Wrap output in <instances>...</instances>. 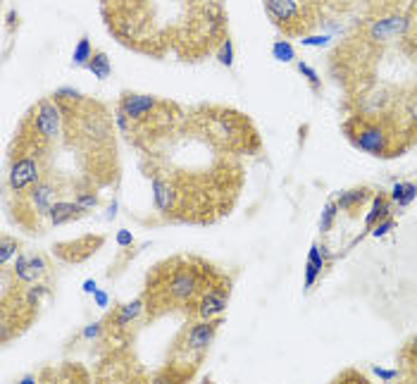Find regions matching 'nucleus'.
Masks as SVG:
<instances>
[{
  "instance_id": "obj_1",
  "label": "nucleus",
  "mask_w": 417,
  "mask_h": 384,
  "mask_svg": "<svg viewBox=\"0 0 417 384\" xmlns=\"http://www.w3.org/2000/svg\"><path fill=\"white\" fill-rule=\"evenodd\" d=\"M177 132L191 153L179 144L175 132L141 153V172L151 179L153 210L160 222L170 225H215L232 213L241 196L246 182L243 158L220 149L210 136L208 151L198 158L201 144L184 120Z\"/></svg>"
},
{
  "instance_id": "obj_2",
  "label": "nucleus",
  "mask_w": 417,
  "mask_h": 384,
  "mask_svg": "<svg viewBox=\"0 0 417 384\" xmlns=\"http://www.w3.org/2000/svg\"><path fill=\"white\" fill-rule=\"evenodd\" d=\"M100 15L119 46L153 60L201 62L229 38L224 0H100Z\"/></svg>"
},
{
  "instance_id": "obj_3",
  "label": "nucleus",
  "mask_w": 417,
  "mask_h": 384,
  "mask_svg": "<svg viewBox=\"0 0 417 384\" xmlns=\"http://www.w3.org/2000/svg\"><path fill=\"white\" fill-rule=\"evenodd\" d=\"M53 95L62 107L60 146L72 151L79 177L91 179L100 189L117 187L119 156L114 139L117 124L110 107L74 88H60Z\"/></svg>"
},
{
  "instance_id": "obj_4",
  "label": "nucleus",
  "mask_w": 417,
  "mask_h": 384,
  "mask_svg": "<svg viewBox=\"0 0 417 384\" xmlns=\"http://www.w3.org/2000/svg\"><path fill=\"white\" fill-rule=\"evenodd\" d=\"M213 270L215 265L210 260L189 253H177L155 262L146 274L141 293L146 303V325L172 313H184Z\"/></svg>"
},
{
  "instance_id": "obj_5",
  "label": "nucleus",
  "mask_w": 417,
  "mask_h": 384,
  "mask_svg": "<svg viewBox=\"0 0 417 384\" xmlns=\"http://www.w3.org/2000/svg\"><path fill=\"white\" fill-rule=\"evenodd\" d=\"M341 134L353 149L380 160L401 158L415 146L403 117L391 110H351L341 122Z\"/></svg>"
},
{
  "instance_id": "obj_6",
  "label": "nucleus",
  "mask_w": 417,
  "mask_h": 384,
  "mask_svg": "<svg viewBox=\"0 0 417 384\" xmlns=\"http://www.w3.org/2000/svg\"><path fill=\"white\" fill-rule=\"evenodd\" d=\"M186 117L227 153H234L239 158H253L262 153V136L258 127L246 112L236 107L203 103L186 107Z\"/></svg>"
},
{
  "instance_id": "obj_7",
  "label": "nucleus",
  "mask_w": 417,
  "mask_h": 384,
  "mask_svg": "<svg viewBox=\"0 0 417 384\" xmlns=\"http://www.w3.org/2000/svg\"><path fill=\"white\" fill-rule=\"evenodd\" d=\"M224 325V315L220 318H186V322L172 339V347L167 351L165 366L158 370L153 380L155 382H189L201 370L205 358L210 354L217 332Z\"/></svg>"
},
{
  "instance_id": "obj_8",
  "label": "nucleus",
  "mask_w": 417,
  "mask_h": 384,
  "mask_svg": "<svg viewBox=\"0 0 417 384\" xmlns=\"http://www.w3.org/2000/svg\"><path fill=\"white\" fill-rule=\"evenodd\" d=\"M74 179H69L60 172H48L41 182L29 187L22 194L10 198V217L17 227H22L29 234H43L50 222V208L60 198L72 196Z\"/></svg>"
},
{
  "instance_id": "obj_9",
  "label": "nucleus",
  "mask_w": 417,
  "mask_h": 384,
  "mask_svg": "<svg viewBox=\"0 0 417 384\" xmlns=\"http://www.w3.org/2000/svg\"><path fill=\"white\" fill-rule=\"evenodd\" d=\"M41 308L31 306L24 293V284L12 277L10 267L0 270V342L8 347L12 339L22 337L36 322Z\"/></svg>"
},
{
  "instance_id": "obj_10",
  "label": "nucleus",
  "mask_w": 417,
  "mask_h": 384,
  "mask_svg": "<svg viewBox=\"0 0 417 384\" xmlns=\"http://www.w3.org/2000/svg\"><path fill=\"white\" fill-rule=\"evenodd\" d=\"M262 5L284 38H307L324 22L322 0H262Z\"/></svg>"
},
{
  "instance_id": "obj_11",
  "label": "nucleus",
  "mask_w": 417,
  "mask_h": 384,
  "mask_svg": "<svg viewBox=\"0 0 417 384\" xmlns=\"http://www.w3.org/2000/svg\"><path fill=\"white\" fill-rule=\"evenodd\" d=\"M232 284H234L232 274H227L215 265V270L205 279L203 289L196 293V298L189 303L184 315L201 318V320L224 315V310H227V306H229V298H232Z\"/></svg>"
},
{
  "instance_id": "obj_12",
  "label": "nucleus",
  "mask_w": 417,
  "mask_h": 384,
  "mask_svg": "<svg viewBox=\"0 0 417 384\" xmlns=\"http://www.w3.org/2000/svg\"><path fill=\"white\" fill-rule=\"evenodd\" d=\"M141 322H146V303L143 296L117 303L114 308L102 318V339L105 344H129L134 342Z\"/></svg>"
},
{
  "instance_id": "obj_13",
  "label": "nucleus",
  "mask_w": 417,
  "mask_h": 384,
  "mask_svg": "<svg viewBox=\"0 0 417 384\" xmlns=\"http://www.w3.org/2000/svg\"><path fill=\"white\" fill-rule=\"evenodd\" d=\"M98 380H112V382H127V380H143L139 363L134 361L127 344H107L105 356L100 358V366L95 370Z\"/></svg>"
},
{
  "instance_id": "obj_14",
  "label": "nucleus",
  "mask_w": 417,
  "mask_h": 384,
  "mask_svg": "<svg viewBox=\"0 0 417 384\" xmlns=\"http://www.w3.org/2000/svg\"><path fill=\"white\" fill-rule=\"evenodd\" d=\"M10 267L12 277H15L19 284L29 286V284H38V281H50V284H55V267L53 262H50L48 255L43 253H19L15 262Z\"/></svg>"
},
{
  "instance_id": "obj_15",
  "label": "nucleus",
  "mask_w": 417,
  "mask_h": 384,
  "mask_svg": "<svg viewBox=\"0 0 417 384\" xmlns=\"http://www.w3.org/2000/svg\"><path fill=\"white\" fill-rule=\"evenodd\" d=\"M105 241H107L105 234H83V236H76V239L55 244L53 255L60 262H67V265H81V262H86L88 258H93V255L105 246Z\"/></svg>"
},
{
  "instance_id": "obj_16",
  "label": "nucleus",
  "mask_w": 417,
  "mask_h": 384,
  "mask_svg": "<svg viewBox=\"0 0 417 384\" xmlns=\"http://www.w3.org/2000/svg\"><path fill=\"white\" fill-rule=\"evenodd\" d=\"M372 198H375V189L372 187H353V189L341 191V194L336 196V206H339V210H343L346 215L356 217L358 210H363Z\"/></svg>"
},
{
  "instance_id": "obj_17",
  "label": "nucleus",
  "mask_w": 417,
  "mask_h": 384,
  "mask_svg": "<svg viewBox=\"0 0 417 384\" xmlns=\"http://www.w3.org/2000/svg\"><path fill=\"white\" fill-rule=\"evenodd\" d=\"M86 215H88V210L79 206L72 196H67L53 203V208H50V225L62 227V225H69V222L81 220V217H86Z\"/></svg>"
},
{
  "instance_id": "obj_18",
  "label": "nucleus",
  "mask_w": 417,
  "mask_h": 384,
  "mask_svg": "<svg viewBox=\"0 0 417 384\" xmlns=\"http://www.w3.org/2000/svg\"><path fill=\"white\" fill-rule=\"evenodd\" d=\"M399 375L406 382H417V334H413L399 351Z\"/></svg>"
},
{
  "instance_id": "obj_19",
  "label": "nucleus",
  "mask_w": 417,
  "mask_h": 384,
  "mask_svg": "<svg viewBox=\"0 0 417 384\" xmlns=\"http://www.w3.org/2000/svg\"><path fill=\"white\" fill-rule=\"evenodd\" d=\"M387 217H391V196L384 194V191L380 189L375 194V198H372V210L368 213V217H365V229H375L377 222L387 220Z\"/></svg>"
},
{
  "instance_id": "obj_20",
  "label": "nucleus",
  "mask_w": 417,
  "mask_h": 384,
  "mask_svg": "<svg viewBox=\"0 0 417 384\" xmlns=\"http://www.w3.org/2000/svg\"><path fill=\"white\" fill-rule=\"evenodd\" d=\"M322 267H324L322 248H319V244H312L310 253H307V262H305V289H312V286H315L317 277L322 274Z\"/></svg>"
},
{
  "instance_id": "obj_21",
  "label": "nucleus",
  "mask_w": 417,
  "mask_h": 384,
  "mask_svg": "<svg viewBox=\"0 0 417 384\" xmlns=\"http://www.w3.org/2000/svg\"><path fill=\"white\" fill-rule=\"evenodd\" d=\"M403 120H406L410 139H413V144L417 146V81L406 95V103H403Z\"/></svg>"
},
{
  "instance_id": "obj_22",
  "label": "nucleus",
  "mask_w": 417,
  "mask_h": 384,
  "mask_svg": "<svg viewBox=\"0 0 417 384\" xmlns=\"http://www.w3.org/2000/svg\"><path fill=\"white\" fill-rule=\"evenodd\" d=\"M389 196H391V203H396L399 208H408L417 198V184L399 182V184H394V189H391Z\"/></svg>"
},
{
  "instance_id": "obj_23",
  "label": "nucleus",
  "mask_w": 417,
  "mask_h": 384,
  "mask_svg": "<svg viewBox=\"0 0 417 384\" xmlns=\"http://www.w3.org/2000/svg\"><path fill=\"white\" fill-rule=\"evenodd\" d=\"M324 5V15H351L358 8H363V0H322Z\"/></svg>"
},
{
  "instance_id": "obj_24",
  "label": "nucleus",
  "mask_w": 417,
  "mask_h": 384,
  "mask_svg": "<svg viewBox=\"0 0 417 384\" xmlns=\"http://www.w3.org/2000/svg\"><path fill=\"white\" fill-rule=\"evenodd\" d=\"M19 253H22V241L10 234L0 236V265H10V260L17 258Z\"/></svg>"
},
{
  "instance_id": "obj_25",
  "label": "nucleus",
  "mask_w": 417,
  "mask_h": 384,
  "mask_svg": "<svg viewBox=\"0 0 417 384\" xmlns=\"http://www.w3.org/2000/svg\"><path fill=\"white\" fill-rule=\"evenodd\" d=\"M86 67L91 69L93 76H98V79H107V76L112 74V62H110V57L102 53V50H95Z\"/></svg>"
},
{
  "instance_id": "obj_26",
  "label": "nucleus",
  "mask_w": 417,
  "mask_h": 384,
  "mask_svg": "<svg viewBox=\"0 0 417 384\" xmlns=\"http://www.w3.org/2000/svg\"><path fill=\"white\" fill-rule=\"evenodd\" d=\"M93 46H91V41H88V36H81L79 38V43L74 46V53H72V62L76 67H86L88 65V60L93 57Z\"/></svg>"
},
{
  "instance_id": "obj_27",
  "label": "nucleus",
  "mask_w": 417,
  "mask_h": 384,
  "mask_svg": "<svg viewBox=\"0 0 417 384\" xmlns=\"http://www.w3.org/2000/svg\"><path fill=\"white\" fill-rule=\"evenodd\" d=\"M272 55H274V60H279V62H293L296 60V48H293L286 38H279L272 46Z\"/></svg>"
},
{
  "instance_id": "obj_28",
  "label": "nucleus",
  "mask_w": 417,
  "mask_h": 384,
  "mask_svg": "<svg viewBox=\"0 0 417 384\" xmlns=\"http://www.w3.org/2000/svg\"><path fill=\"white\" fill-rule=\"evenodd\" d=\"M336 215H339L336 198H331V201H327V206L322 210V217H319V229H322V232H331L334 222H336Z\"/></svg>"
},
{
  "instance_id": "obj_29",
  "label": "nucleus",
  "mask_w": 417,
  "mask_h": 384,
  "mask_svg": "<svg viewBox=\"0 0 417 384\" xmlns=\"http://www.w3.org/2000/svg\"><path fill=\"white\" fill-rule=\"evenodd\" d=\"M62 380L88 382V380H91V375H88L81 366H76V363H65V368H62Z\"/></svg>"
},
{
  "instance_id": "obj_30",
  "label": "nucleus",
  "mask_w": 417,
  "mask_h": 384,
  "mask_svg": "<svg viewBox=\"0 0 417 384\" xmlns=\"http://www.w3.org/2000/svg\"><path fill=\"white\" fill-rule=\"evenodd\" d=\"M296 67H298V72L303 74L305 79H307V84H310L312 91H315V93L322 91V79H319V74L315 72V69H312L310 65H307V62H298Z\"/></svg>"
},
{
  "instance_id": "obj_31",
  "label": "nucleus",
  "mask_w": 417,
  "mask_h": 384,
  "mask_svg": "<svg viewBox=\"0 0 417 384\" xmlns=\"http://www.w3.org/2000/svg\"><path fill=\"white\" fill-rule=\"evenodd\" d=\"M217 60L222 62V65H227V67H232L234 65V50H232V38H227V41L222 43L220 48H217Z\"/></svg>"
},
{
  "instance_id": "obj_32",
  "label": "nucleus",
  "mask_w": 417,
  "mask_h": 384,
  "mask_svg": "<svg viewBox=\"0 0 417 384\" xmlns=\"http://www.w3.org/2000/svg\"><path fill=\"white\" fill-rule=\"evenodd\" d=\"M334 382H360V384H368L370 380L360 373V370H353L351 368V370H343L341 375L334 377Z\"/></svg>"
},
{
  "instance_id": "obj_33",
  "label": "nucleus",
  "mask_w": 417,
  "mask_h": 384,
  "mask_svg": "<svg viewBox=\"0 0 417 384\" xmlns=\"http://www.w3.org/2000/svg\"><path fill=\"white\" fill-rule=\"evenodd\" d=\"M394 225H396V222H394V217H387V220L377 222L375 229H372V234H375V236H384V234H389L391 229H394Z\"/></svg>"
},
{
  "instance_id": "obj_34",
  "label": "nucleus",
  "mask_w": 417,
  "mask_h": 384,
  "mask_svg": "<svg viewBox=\"0 0 417 384\" xmlns=\"http://www.w3.org/2000/svg\"><path fill=\"white\" fill-rule=\"evenodd\" d=\"M117 244H119L122 248H131V244H134V234L129 232V229H122V232L117 234Z\"/></svg>"
},
{
  "instance_id": "obj_35",
  "label": "nucleus",
  "mask_w": 417,
  "mask_h": 384,
  "mask_svg": "<svg viewBox=\"0 0 417 384\" xmlns=\"http://www.w3.org/2000/svg\"><path fill=\"white\" fill-rule=\"evenodd\" d=\"M93 296H95V303H98L100 308H105V306H107V293H102V291H95Z\"/></svg>"
},
{
  "instance_id": "obj_36",
  "label": "nucleus",
  "mask_w": 417,
  "mask_h": 384,
  "mask_svg": "<svg viewBox=\"0 0 417 384\" xmlns=\"http://www.w3.org/2000/svg\"><path fill=\"white\" fill-rule=\"evenodd\" d=\"M83 291H86V293H95V281H93V279H86V281H83Z\"/></svg>"
}]
</instances>
